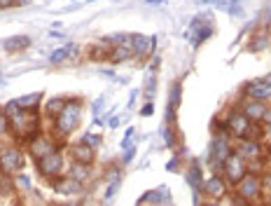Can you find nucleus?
Wrapping results in <instances>:
<instances>
[{
	"label": "nucleus",
	"mask_w": 271,
	"mask_h": 206,
	"mask_svg": "<svg viewBox=\"0 0 271 206\" xmlns=\"http://www.w3.org/2000/svg\"><path fill=\"white\" fill-rule=\"evenodd\" d=\"M264 47H269V40H266V38H255L253 45H250V50L260 52V50H264Z\"/></svg>",
	"instance_id": "27"
},
{
	"label": "nucleus",
	"mask_w": 271,
	"mask_h": 206,
	"mask_svg": "<svg viewBox=\"0 0 271 206\" xmlns=\"http://www.w3.org/2000/svg\"><path fill=\"white\" fill-rule=\"evenodd\" d=\"M80 188H82V185H80V180L72 178V176L61 178L59 183H56V190H59V192H63V195H78Z\"/></svg>",
	"instance_id": "17"
},
{
	"label": "nucleus",
	"mask_w": 271,
	"mask_h": 206,
	"mask_svg": "<svg viewBox=\"0 0 271 206\" xmlns=\"http://www.w3.org/2000/svg\"><path fill=\"white\" fill-rule=\"evenodd\" d=\"M225 171H227V178L232 180V183H238V180L248 173V169H245V159L241 155H229L227 159H225Z\"/></svg>",
	"instance_id": "4"
},
{
	"label": "nucleus",
	"mask_w": 271,
	"mask_h": 206,
	"mask_svg": "<svg viewBox=\"0 0 271 206\" xmlns=\"http://www.w3.org/2000/svg\"><path fill=\"white\" fill-rule=\"evenodd\" d=\"M248 124H250V120L243 115V112L234 110L232 115H229V131H232V134L243 136V134H245V129H248Z\"/></svg>",
	"instance_id": "9"
},
{
	"label": "nucleus",
	"mask_w": 271,
	"mask_h": 206,
	"mask_svg": "<svg viewBox=\"0 0 271 206\" xmlns=\"http://www.w3.org/2000/svg\"><path fill=\"white\" fill-rule=\"evenodd\" d=\"M213 19L206 17V14H201V17H196L192 21V33H189V40H192V45H199V42H204L206 38H208L210 33H213Z\"/></svg>",
	"instance_id": "2"
},
{
	"label": "nucleus",
	"mask_w": 271,
	"mask_h": 206,
	"mask_svg": "<svg viewBox=\"0 0 271 206\" xmlns=\"http://www.w3.org/2000/svg\"><path fill=\"white\" fill-rule=\"evenodd\" d=\"M264 183H266V185H271V176H266V180H264Z\"/></svg>",
	"instance_id": "41"
},
{
	"label": "nucleus",
	"mask_w": 271,
	"mask_h": 206,
	"mask_svg": "<svg viewBox=\"0 0 271 206\" xmlns=\"http://www.w3.org/2000/svg\"><path fill=\"white\" fill-rule=\"evenodd\" d=\"M133 54V50L131 47H112V52H110V61H127L129 56Z\"/></svg>",
	"instance_id": "22"
},
{
	"label": "nucleus",
	"mask_w": 271,
	"mask_h": 206,
	"mask_svg": "<svg viewBox=\"0 0 271 206\" xmlns=\"http://www.w3.org/2000/svg\"><path fill=\"white\" fill-rule=\"evenodd\" d=\"M227 12L232 14V17H241V14H243V7L238 5V0H236V3H229L227 5Z\"/></svg>",
	"instance_id": "28"
},
{
	"label": "nucleus",
	"mask_w": 271,
	"mask_h": 206,
	"mask_svg": "<svg viewBox=\"0 0 271 206\" xmlns=\"http://www.w3.org/2000/svg\"><path fill=\"white\" fill-rule=\"evenodd\" d=\"M187 183L192 185V188L196 190V192L201 190V171H199V164H196V162H194L192 169L187 171Z\"/></svg>",
	"instance_id": "21"
},
{
	"label": "nucleus",
	"mask_w": 271,
	"mask_h": 206,
	"mask_svg": "<svg viewBox=\"0 0 271 206\" xmlns=\"http://www.w3.org/2000/svg\"><path fill=\"white\" fill-rule=\"evenodd\" d=\"M180 91H183L180 82H173L171 84V91H168V110H166V120H168V122H171V115L178 110V106H180Z\"/></svg>",
	"instance_id": "11"
},
{
	"label": "nucleus",
	"mask_w": 271,
	"mask_h": 206,
	"mask_svg": "<svg viewBox=\"0 0 271 206\" xmlns=\"http://www.w3.org/2000/svg\"><path fill=\"white\" fill-rule=\"evenodd\" d=\"M248 96H250V99H257V101L269 99V96H271V84H266L264 80H262V82H253L248 87Z\"/></svg>",
	"instance_id": "13"
},
{
	"label": "nucleus",
	"mask_w": 271,
	"mask_h": 206,
	"mask_svg": "<svg viewBox=\"0 0 271 206\" xmlns=\"http://www.w3.org/2000/svg\"><path fill=\"white\" fill-rule=\"evenodd\" d=\"M266 112V103H262V101H253V103H245V112L243 115L248 117L250 122H257V120H262Z\"/></svg>",
	"instance_id": "12"
},
{
	"label": "nucleus",
	"mask_w": 271,
	"mask_h": 206,
	"mask_svg": "<svg viewBox=\"0 0 271 206\" xmlns=\"http://www.w3.org/2000/svg\"><path fill=\"white\" fill-rule=\"evenodd\" d=\"M7 127H10V115H7L5 110H0V134H3Z\"/></svg>",
	"instance_id": "29"
},
{
	"label": "nucleus",
	"mask_w": 271,
	"mask_h": 206,
	"mask_svg": "<svg viewBox=\"0 0 271 206\" xmlns=\"http://www.w3.org/2000/svg\"><path fill=\"white\" fill-rule=\"evenodd\" d=\"M204 206H217V204H215V201H208V204H204Z\"/></svg>",
	"instance_id": "42"
},
{
	"label": "nucleus",
	"mask_w": 271,
	"mask_h": 206,
	"mask_svg": "<svg viewBox=\"0 0 271 206\" xmlns=\"http://www.w3.org/2000/svg\"><path fill=\"white\" fill-rule=\"evenodd\" d=\"M155 45H157V38H145V35H140V33L133 35V54L136 56L150 54V52L155 50Z\"/></svg>",
	"instance_id": "8"
},
{
	"label": "nucleus",
	"mask_w": 271,
	"mask_h": 206,
	"mask_svg": "<svg viewBox=\"0 0 271 206\" xmlns=\"http://www.w3.org/2000/svg\"><path fill=\"white\" fill-rule=\"evenodd\" d=\"M75 159L80 162V164H91V159H94V148L87 143H78L75 145Z\"/></svg>",
	"instance_id": "18"
},
{
	"label": "nucleus",
	"mask_w": 271,
	"mask_h": 206,
	"mask_svg": "<svg viewBox=\"0 0 271 206\" xmlns=\"http://www.w3.org/2000/svg\"><path fill=\"white\" fill-rule=\"evenodd\" d=\"M262 120H266V122H271V110H266V112H264V117H262Z\"/></svg>",
	"instance_id": "38"
},
{
	"label": "nucleus",
	"mask_w": 271,
	"mask_h": 206,
	"mask_svg": "<svg viewBox=\"0 0 271 206\" xmlns=\"http://www.w3.org/2000/svg\"><path fill=\"white\" fill-rule=\"evenodd\" d=\"M238 155L243 157H250V159H255V157L260 155V145H257V141H243L241 143V148H238Z\"/></svg>",
	"instance_id": "19"
},
{
	"label": "nucleus",
	"mask_w": 271,
	"mask_h": 206,
	"mask_svg": "<svg viewBox=\"0 0 271 206\" xmlns=\"http://www.w3.org/2000/svg\"><path fill=\"white\" fill-rule=\"evenodd\" d=\"M26 3H31V0H17V5H26Z\"/></svg>",
	"instance_id": "39"
},
{
	"label": "nucleus",
	"mask_w": 271,
	"mask_h": 206,
	"mask_svg": "<svg viewBox=\"0 0 271 206\" xmlns=\"http://www.w3.org/2000/svg\"><path fill=\"white\" fill-rule=\"evenodd\" d=\"M17 185H19V188H23V190H28V188H31V180H28V176H19Z\"/></svg>",
	"instance_id": "31"
},
{
	"label": "nucleus",
	"mask_w": 271,
	"mask_h": 206,
	"mask_svg": "<svg viewBox=\"0 0 271 206\" xmlns=\"http://www.w3.org/2000/svg\"><path fill=\"white\" fill-rule=\"evenodd\" d=\"M70 176H72V178H78L80 183H82V180L89 178V167H87V164L75 162V164H72V169H70Z\"/></svg>",
	"instance_id": "23"
},
{
	"label": "nucleus",
	"mask_w": 271,
	"mask_h": 206,
	"mask_svg": "<svg viewBox=\"0 0 271 206\" xmlns=\"http://www.w3.org/2000/svg\"><path fill=\"white\" fill-rule=\"evenodd\" d=\"M38 169L42 176H59V173L63 171V155H59V152H52V155H44L40 157L38 162Z\"/></svg>",
	"instance_id": "3"
},
{
	"label": "nucleus",
	"mask_w": 271,
	"mask_h": 206,
	"mask_svg": "<svg viewBox=\"0 0 271 206\" xmlns=\"http://www.w3.org/2000/svg\"><path fill=\"white\" fill-rule=\"evenodd\" d=\"M66 206H80V204H78V201H72V204H66Z\"/></svg>",
	"instance_id": "43"
},
{
	"label": "nucleus",
	"mask_w": 271,
	"mask_h": 206,
	"mask_svg": "<svg viewBox=\"0 0 271 206\" xmlns=\"http://www.w3.org/2000/svg\"><path fill=\"white\" fill-rule=\"evenodd\" d=\"M84 143L87 145H91V148H96V145L101 143V136H94V134H87L84 136Z\"/></svg>",
	"instance_id": "30"
},
{
	"label": "nucleus",
	"mask_w": 271,
	"mask_h": 206,
	"mask_svg": "<svg viewBox=\"0 0 271 206\" xmlns=\"http://www.w3.org/2000/svg\"><path fill=\"white\" fill-rule=\"evenodd\" d=\"M155 91H157V78H152V75H150L147 82H145V96H147V99H152V94H155Z\"/></svg>",
	"instance_id": "25"
},
{
	"label": "nucleus",
	"mask_w": 271,
	"mask_h": 206,
	"mask_svg": "<svg viewBox=\"0 0 271 206\" xmlns=\"http://www.w3.org/2000/svg\"><path fill=\"white\" fill-rule=\"evenodd\" d=\"M63 106H66V101H63V99H52L50 106H47V110H50L52 115H59V112L63 110Z\"/></svg>",
	"instance_id": "24"
},
{
	"label": "nucleus",
	"mask_w": 271,
	"mask_h": 206,
	"mask_svg": "<svg viewBox=\"0 0 271 206\" xmlns=\"http://www.w3.org/2000/svg\"><path fill=\"white\" fill-rule=\"evenodd\" d=\"M204 188H206V192H208L210 197H215V199H217V197H222L225 192H227V185H225V180L217 178V176H213V178L206 180Z\"/></svg>",
	"instance_id": "14"
},
{
	"label": "nucleus",
	"mask_w": 271,
	"mask_h": 206,
	"mask_svg": "<svg viewBox=\"0 0 271 206\" xmlns=\"http://www.w3.org/2000/svg\"><path fill=\"white\" fill-rule=\"evenodd\" d=\"M264 82H266V84H271V73H269V75H266V78H264Z\"/></svg>",
	"instance_id": "40"
},
{
	"label": "nucleus",
	"mask_w": 271,
	"mask_h": 206,
	"mask_svg": "<svg viewBox=\"0 0 271 206\" xmlns=\"http://www.w3.org/2000/svg\"><path fill=\"white\" fill-rule=\"evenodd\" d=\"M31 152H33V157L40 159V157H44V155L56 152V148L50 139H31Z\"/></svg>",
	"instance_id": "10"
},
{
	"label": "nucleus",
	"mask_w": 271,
	"mask_h": 206,
	"mask_svg": "<svg viewBox=\"0 0 271 206\" xmlns=\"http://www.w3.org/2000/svg\"><path fill=\"white\" fill-rule=\"evenodd\" d=\"M140 112H143V115H150V112H152V106H150V103H147V106H145Z\"/></svg>",
	"instance_id": "36"
},
{
	"label": "nucleus",
	"mask_w": 271,
	"mask_h": 206,
	"mask_svg": "<svg viewBox=\"0 0 271 206\" xmlns=\"http://www.w3.org/2000/svg\"><path fill=\"white\" fill-rule=\"evenodd\" d=\"M80 117H82V106L78 101H68L63 110L56 115V134L68 136L80 124Z\"/></svg>",
	"instance_id": "1"
},
{
	"label": "nucleus",
	"mask_w": 271,
	"mask_h": 206,
	"mask_svg": "<svg viewBox=\"0 0 271 206\" xmlns=\"http://www.w3.org/2000/svg\"><path fill=\"white\" fill-rule=\"evenodd\" d=\"M260 190H262V183L253 173H245L243 178L238 180V195L243 197V199H255V197L260 195Z\"/></svg>",
	"instance_id": "5"
},
{
	"label": "nucleus",
	"mask_w": 271,
	"mask_h": 206,
	"mask_svg": "<svg viewBox=\"0 0 271 206\" xmlns=\"http://www.w3.org/2000/svg\"><path fill=\"white\" fill-rule=\"evenodd\" d=\"M17 5V0H0V10H3V7H14Z\"/></svg>",
	"instance_id": "33"
},
{
	"label": "nucleus",
	"mask_w": 271,
	"mask_h": 206,
	"mask_svg": "<svg viewBox=\"0 0 271 206\" xmlns=\"http://www.w3.org/2000/svg\"><path fill=\"white\" fill-rule=\"evenodd\" d=\"M266 131H269V134H271V122H269V129H266Z\"/></svg>",
	"instance_id": "44"
},
{
	"label": "nucleus",
	"mask_w": 271,
	"mask_h": 206,
	"mask_svg": "<svg viewBox=\"0 0 271 206\" xmlns=\"http://www.w3.org/2000/svg\"><path fill=\"white\" fill-rule=\"evenodd\" d=\"M103 103H105V96H101V99L94 103V112H96V115H98V112L103 110Z\"/></svg>",
	"instance_id": "32"
},
{
	"label": "nucleus",
	"mask_w": 271,
	"mask_h": 206,
	"mask_svg": "<svg viewBox=\"0 0 271 206\" xmlns=\"http://www.w3.org/2000/svg\"><path fill=\"white\" fill-rule=\"evenodd\" d=\"M227 157H229V141H225L220 136V139L210 143V159L215 162V167H220V164H225Z\"/></svg>",
	"instance_id": "7"
},
{
	"label": "nucleus",
	"mask_w": 271,
	"mask_h": 206,
	"mask_svg": "<svg viewBox=\"0 0 271 206\" xmlns=\"http://www.w3.org/2000/svg\"><path fill=\"white\" fill-rule=\"evenodd\" d=\"M117 190H119V178L110 183V188H108V192H105V201H112V199H115V192H117Z\"/></svg>",
	"instance_id": "26"
},
{
	"label": "nucleus",
	"mask_w": 271,
	"mask_h": 206,
	"mask_svg": "<svg viewBox=\"0 0 271 206\" xmlns=\"http://www.w3.org/2000/svg\"><path fill=\"white\" fill-rule=\"evenodd\" d=\"M28 45H31V38H28V35H14V38H7L5 42H3V47H5L7 52H21V50H26Z\"/></svg>",
	"instance_id": "15"
},
{
	"label": "nucleus",
	"mask_w": 271,
	"mask_h": 206,
	"mask_svg": "<svg viewBox=\"0 0 271 206\" xmlns=\"http://www.w3.org/2000/svg\"><path fill=\"white\" fill-rule=\"evenodd\" d=\"M133 103H136V91H131V96H129V108H133Z\"/></svg>",
	"instance_id": "35"
},
{
	"label": "nucleus",
	"mask_w": 271,
	"mask_h": 206,
	"mask_svg": "<svg viewBox=\"0 0 271 206\" xmlns=\"http://www.w3.org/2000/svg\"><path fill=\"white\" fill-rule=\"evenodd\" d=\"M119 124V117H110V127H117Z\"/></svg>",
	"instance_id": "37"
},
{
	"label": "nucleus",
	"mask_w": 271,
	"mask_h": 206,
	"mask_svg": "<svg viewBox=\"0 0 271 206\" xmlns=\"http://www.w3.org/2000/svg\"><path fill=\"white\" fill-rule=\"evenodd\" d=\"M80 54V47L78 45H66L61 50H56L52 54V63H59V61H66V59H78Z\"/></svg>",
	"instance_id": "16"
},
{
	"label": "nucleus",
	"mask_w": 271,
	"mask_h": 206,
	"mask_svg": "<svg viewBox=\"0 0 271 206\" xmlns=\"http://www.w3.org/2000/svg\"><path fill=\"white\" fill-rule=\"evenodd\" d=\"M38 101H42V94H28V96H21V99H17L14 103H17V106L21 108V110H35Z\"/></svg>",
	"instance_id": "20"
},
{
	"label": "nucleus",
	"mask_w": 271,
	"mask_h": 206,
	"mask_svg": "<svg viewBox=\"0 0 271 206\" xmlns=\"http://www.w3.org/2000/svg\"><path fill=\"white\" fill-rule=\"evenodd\" d=\"M164 139H166V145H173V136L168 129H164Z\"/></svg>",
	"instance_id": "34"
},
{
	"label": "nucleus",
	"mask_w": 271,
	"mask_h": 206,
	"mask_svg": "<svg viewBox=\"0 0 271 206\" xmlns=\"http://www.w3.org/2000/svg\"><path fill=\"white\" fill-rule=\"evenodd\" d=\"M23 167V155L19 150H5L0 155V169L5 173H14Z\"/></svg>",
	"instance_id": "6"
}]
</instances>
